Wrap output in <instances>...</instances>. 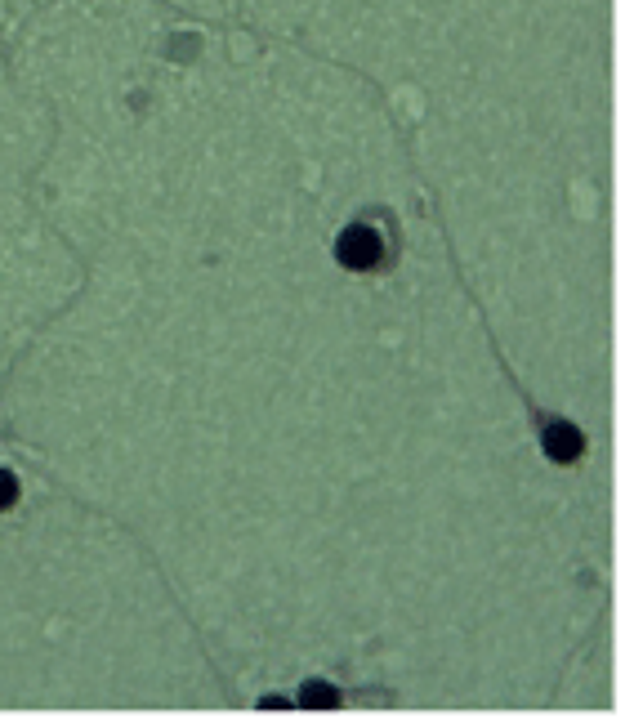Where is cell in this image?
I'll use <instances>...</instances> for the list:
<instances>
[{
  "mask_svg": "<svg viewBox=\"0 0 634 728\" xmlns=\"http://www.w3.org/2000/svg\"><path fill=\"white\" fill-rule=\"evenodd\" d=\"M384 255L380 246V233L367 224H349L340 233V242H335V260H340L344 268H353V273H362V268H376Z\"/></svg>",
  "mask_w": 634,
  "mask_h": 728,
  "instance_id": "6da1fadb",
  "label": "cell"
},
{
  "mask_svg": "<svg viewBox=\"0 0 634 728\" xmlns=\"http://www.w3.org/2000/svg\"><path fill=\"white\" fill-rule=\"evenodd\" d=\"M545 452H550V461L572 465L576 456H581V434H576L572 425H563V420H554V425L545 429Z\"/></svg>",
  "mask_w": 634,
  "mask_h": 728,
  "instance_id": "7a4b0ae2",
  "label": "cell"
},
{
  "mask_svg": "<svg viewBox=\"0 0 634 728\" xmlns=\"http://www.w3.org/2000/svg\"><path fill=\"white\" fill-rule=\"evenodd\" d=\"M300 706H335V688H326V684H309L300 693Z\"/></svg>",
  "mask_w": 634,
  "mask_h": 728,
  "instance_id": "3957f363",
  "label": "cell"
},
{
  "mask_svg": "<svg viewBox=\"0 0 634 728\" xmlns=\"http://www.w3.org/2000/svg\"><path fill=\"white\" fill-rule=\"evenodd\" d=\"M14 501H18V483H14V474H5V469H0V510H9Z\"/></svg>",
  "mask_w": 634,
  "mask_h": 728,
  "instance_id": "277c9868",
  "label": "cell"
}]
</instances>
